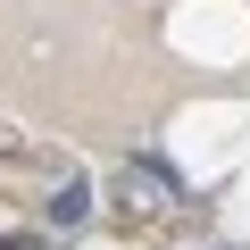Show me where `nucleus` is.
I'll return each mask as SVG.
<instances>
[{
    "label": "nucleus",
    "instance_id": "f257e3e1",
    "mask_svg": "<svg viewBox=\"0 0 250 250\" xmlns=\"http://www.w3.org/2000/svg\"><path fill=\"white\" fill-rule=\"evenodd\" d=\"M83 217H92V184H83V175H67V184L50 192V225H83Z\"/></svg>",
    "mask_w": 250,
    "mask_h": 250
}]
</instances>
